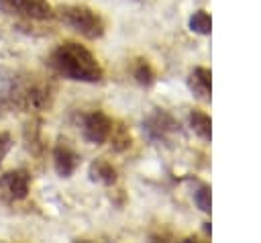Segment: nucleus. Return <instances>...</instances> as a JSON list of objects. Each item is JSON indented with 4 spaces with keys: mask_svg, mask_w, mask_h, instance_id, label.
Listing matches in <instances>:
<instances>
[{
    "mask_svg": "<svg viewBox=\"0 0 261 243\" xmlns=\"http://www.w3.org/2000/svg\"><path fill=\"white\" fill-rule=\"evenodd\" d=\"M49 65L55 74L73 82H98L102 78V67L98 59L80 43L63 41L49 55Z\"/></svg>",
    "mask_w": 261,
    "mask_h": 243,
    "instance_id": "obj_1",
    "label": "nucleus"
},
{
    "mask_svg": "<svg viewBox=\"0 0 261 243\" xmlns=\"http://www.w3.org/2000/svg\"><path fill=\"white\" fill-rule=\"evenodd\" d=\"M57 16L63 25L71 27L75 33H80L86 39H98L104 35V20L102 16L82 4H69V6H61L57 10Z\"/></svg>",
    "mask_w": 261,
    "mask_h": 243,
    "instance_id": "obj_2",
    "label": "nucleus"
},
{
    "mask_svg": "<svg viewBox=\"0 0 261 243\" xmlns=\"http://www.w3.org/2000/svg\"><path fill=\"white\" fill-rule=\"evenodd\" d=\"M31 188V176L27 169H12L0 176V202L10 204L27 198Z\"/></svg>",
    "mask_w": 261,
    "mask_h": 243,
    "instance_id": "obj_3",
    "label": "nucleus"
},
{
    "mask_svg": "<svg viewBox=\"0 0 261 243\" xmlns=\"http://www.w3.org/2000/svg\"><path fill=\"white\" fill-rule=\"evenodd\" d=\"M0 6L10 14H20L33 20H45L53 16V8L47 0H0Z\"/></svg>",
    "mask_w": 261,
    "mask_h": 243,
    "instance_id": "obj_4",
    "label": "nucleus"
},
{
    "mask_svg": "<svg viewBox=\"0 0 261 243\" xmlns=\"http://www.w3.org/2000/svg\"><path fill=\"white\" fill-rule=\"evenodd\" d=\"M82 133L90 143H104L110 139L112 135V120L102 112V110H94L84 114L82 118Z\"/></svg>",
    "mask_w": 261,
    "mask_h": 243,
    "instance_id": "obj_5",
    "label": "nucleus"
},
{
    "mask_svg": "<svg viewBox=\"0 0 261 243\" xmlns=\"http://www.w3.org/2000/svg\"><path fill=\"white\" fill-rule=\"evenodd\" d=\"M143 131L151 141H167L173 133H177V125L167 112L155 110L143 120Z\"/></svg>",
    "mask_w": 261,
    "mask_h": 243,
    "instance_id": "obj_6",
    "label": "nucleus"
},
{
    "mask_svg": "<svg viewBox=\"0 0 261 243\" xmlns=\"http://www.w3.org/2000/svg\"><path fill=\"white\" fill-rule=\"evenodd\" d=\"M53 163H55V169L61 178H69L75 172V167L80 165V155L71 147L59 143L53 149Z\"/></svg>",
    "mask_w": 261,
    "mask_h": 243,
    "instance_id": "obj_7",
    "label": "nucleus"
},
{
    "mask_svg": "<svg viewBox=\"0 0 261 243\" xmlns=\"http://www.w3.org/2000/svg\"><path fill=\"white\" fill-rule=\"evenodd\" d=\"M210 69L208 67H196L192 74H190V78H188V86H190V90L200 98V100H204V102H208L210 100Z\"/></svg>",
    "mask_w": 261,
    "mask_h": 243,
    "instance_id": "obj_8",
    "label": "nucleus"
},
{
    "mask_svg": "<svg viewBox=\"0 0 261 243\" xmlns=\"http://www.w3.org/2000/svg\"><path fill=\"white\" fill-rule=\"evenodd\" d=\"M188 123H190L192 131H194L200 139L210 141V137H212V120H210V116H208L206 112H202V110H192V112L188 114Z\"/></svg>",
    "mask_w": 261,
    "mask_h": 243,
    "instance_id": "obj_9",
    "label": "nucleus"
},
{
    "mask_svg": "<svg viewBox=\"0 0 261 243\" xmlns=\"http://www.w3.org/2000/svg\"><path fill=\"white\" fill-rule=\"evenodd\" d=\"M90 178L100 184H114L116 182V169L106 159H96L90 165Z\"/></svg>",
    "mask_w": 261,
    "mask_h": 243,
    "instance_id": "obj_10",
    "label": "nucleus"
},
{
    "mask_svg": "<svg viewBox=\"0 0 261 243\" xmlns=\"http://www.w3.org/2000/svg\"><path fill=\"white\" fill-rule=\"evenodd\" d=\"M190 29L198 35H210L212 31V20H210V14L206 10H196L192 16H190Z\"/></svg>",
    "mask_w": 261,
    "mask_h": 243,
    "instance_id": "obj_11",
    "label": "nucleus"
},
{
    "mask_svg": "<svg viewBox=\"0 0 261 243\" xmlns=\"http://www.w3.org/2000/svg\"><path fill=\"white\" fill-rule=\"evenodd\" d=\"M135 78H137V82H139V84L149 86V84L153 82V69H151V65H149L147 61L139 59V61H137V65H135Z\"/></svg>",
    "mask_w": 261,
    "mask_h": 243,
    "instance_id": "obj_12",
    "label": "nucleus"
},
{
    "mask_svg": "<svg viewBox=\"0 0 261 243\" xmlns=\"http://www.w3.org/2000/svg\"><path fill=\"white\" fill-rule=\"evenodd\" d=\"M194 202L202 212H210V188L206 184L198 186L194 192Z\"/></svg>",
    "mask_w": 261,
    "mask_h": 243,
    "instance_id": "obj_13",
    "label": "nucleus"
},
{
    "mask_svg": "<svg viewBox=\"0 0 261 243\" xmlns=\"http://www.w3.org/2000/svg\"><path fill=\"white\" fill-rule=\"evenodd\" d=\"M10 145H12V139H10V135H8V133H0V163H2L4 155L8 153Z\"/></svg>",
    "mask_w": 261,
    "mask_h": 243,
    "instance_id": "obj_14",
    "label": "nucleus"
}]
</instances>
